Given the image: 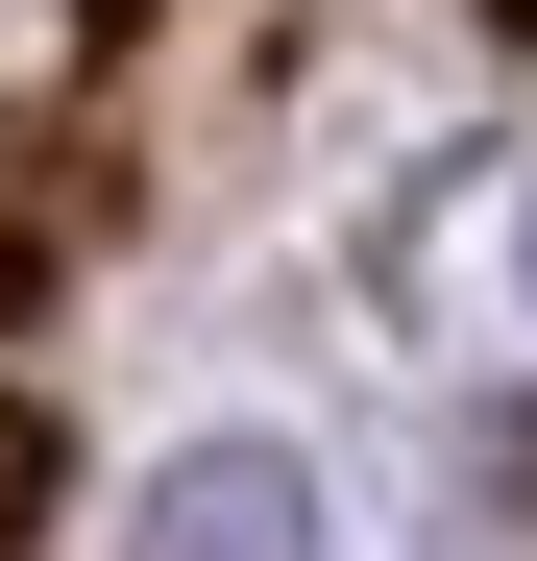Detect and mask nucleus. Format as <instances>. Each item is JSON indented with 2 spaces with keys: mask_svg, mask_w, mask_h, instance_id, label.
Here are the masks:
<instances>
[{
  "mask_svg": "<svg viewBox=\"0 0 537 561\" xmlns=\"http://www.w3.org/2000/svg\"><path fill=\"white\" fill-rule=\"evenodd\" d=\"M147 561H318V489H294V439H196L147 489Z\"/></svg>",
  "mask_w": 537,
  "mask_h": 561,
  "instance_id": "1",
  "label": "nucleus"
}]
</instances>
